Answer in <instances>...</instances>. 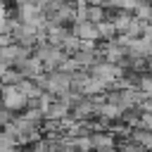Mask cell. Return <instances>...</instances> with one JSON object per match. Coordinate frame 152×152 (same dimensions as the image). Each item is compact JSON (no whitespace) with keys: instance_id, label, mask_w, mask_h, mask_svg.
Here are the masks:
<instances>
[{"instance_id":"9","label":"cell","mask_w":152,"mask_h":152,"mask_svg":"<svg viewBox=\"0 0 152 152\" xmlns=\"http://www.w3.org/2000/svg\"><path fill=\"white\" fill-rule=\"evenodd\" d=\"M86 19L93 21V24L102 21L104 19V7L102 5H86Z\"/></svg>"},{"instance_id":"5","label":"cell","mask_w":152,"mask_h":152,"mask_svg":"<svg viewBox=\"0 0 152 152\" xmlns=\"http://www.w3.org/2000/svg\"><path fill=\"white\" fill-rule=\"evenodd\" d=\"M17 88H19V93L26 97V100H31V97H38L40 93H43V88L33 81V78H19L17 81Z\"/></svg>"},{"instance_id":"12","label":"cell","mask_w":152,"mask_h":152,"mask_svg":"<svg viewBox=\"0 0 152 152\" xmlns=\"http://www.w3.org/2000/svg\"><path fill=\"white\" fill-rule=\"evenodd\" d=\"M57 69H59V71H64V74H74V71H76V69H81V66L76 64V59H74L71 55H66V57L57 64Z\"/></svg>"},{"instance_id":"10","label":"cell","mask_w":152,"mask_h":152,"mask_svg":"<svg viewBox=\"0 0 152 152\" xmlns=\"http://www.w3.org/2000/svg\"><path fill=\"white\" fill-rule=\"evenodd\" d=\"M78 43H81V40H78V38H76V36H74V33L69 31V33H66V36H64V38L59 40V48H62V50H64L66 55H71L74 50H78Z\"/></svg>"},{"instance_id":"3","label":"cell","mask_w":152,"mask_h":152,"mask_svg":"<svg viewBox=\"0 0 152 152\" xmlns=\"http://www.w3.org/2000/svg\"><path fill=\"white\" fill-rule=\"evenodd\" d=\"M88 138H90V150H102V152L114 150V135L109 131H93L88 133Z\"/></svg>"},{"instance_id":"8","label":"cell","mask_w":152,"mask_h":152,"mask_svg":"<svg viewBox=\"0 0 152 152\" xmlns=\"http://www.w3.org/2000/svg\"><path fill=\"white\" fill-rule=\"evenodd\" d=\"M133 14L138 19H142V21H150L152 19V5H150V0H138V5L133 7Z\"/></svg>"},{"instance_id":"2","label":"cell","mask_w":152,"mask_h":152,"mask_svg":"<svg viewBox=\"0 0 152 152\" xmlns=\"http://www.w3.org/2000/svg\"><path fill=\"white\" fill-rule=\"evenodd\" d=\"M14 69L21 74V78H36V76L43 71V62H40L36 55H28L26 59L17 62V64H14Z\"/></svg>"},{"instance_id":"11","label":"cell","mask_w":152,"mask_h":152,"mask_svg":"<svg viewBox=\"0 0 152 152\" xmlns=\"http://www.w3.org/2000/svg\"><path fill=\"white\" fill-rule=\"evenodd\" d=\"M135 88L142 90V93H152V76H150V71H140V74H138Z\"/></svg>"},{"instance_id":"6","label":"cell","mask_w":152,"mask_h":152,"mask_svg":"<svg viewBox=\"0 0 152 152\" xmlns=\"http://www.w3.org/2000/svg\"><path fill=\"white\" fill-rule=\"evenodd\" d=\"M66 114H69V107H66L62 100L55 97V100L50 102V107L43 112V119H62V116H66Z\"/></svg>"},{"instance_id":"4","label":"cell","mask_w":152,"mask_h":152,"mask_svg":"<svg viewBox=\"0 0 152 152\" xmlns=\"http://www.w3.org/2000/svg\"><path fill=\"white\" fill-rule=\"evenodd\" d=\"M128 138H131L133 142H138L142 150H152V131H150V128H138V126H133V128L128 131Z\"/></svg>"},{"instance_id":"13","label":"cell","mask_w":152,"mask_h":152,"mask_svg":"<svg viewBox=\"0 0 152 152\" xmlns=\"http://www.w3.org/2000/svg\"><path fill=\"white\" fill-rule=\"evenodd\" d=\"M135 126H138V128H150V131H152V112H140Z\"/></svg>"},{"instance_id":"14","label":"cell","mask_w":152,"mask_h":152,"mask_svg":"<svg viewBox=\"0 0 152 152\" xmlns=\"http://www.w3.org/2000/svg\"><path fill=\"white\" fill-rule=\"evenodd\" d=\"M7 43H14V40H12V36H10V33H5V31H0V48H2V45H7Z\"/></svg>"},{"instance_id":"15","label":"cell","mask_w":152,"mask_h":152,"mask_svg":"<svg viewBox=\"0 0 152 152\" xmlns=\"http://www.w3.org/2000/svg\"><path fill=\"white\" fill-rule=\"evenodd\" d=\"M7 5L10 2H0V17H7Z\"/></svg>"},{"instance_id":"7","label":"cell","mask_w":152,"mask_h":152,"mask_svg":"<svg viewBox=\"0 0 152 152\" xmlns=\"http://www.w3.org/2000/svg\"><path fill=\"white\" fill-rule=\"evenodd\" d=\"M95 28H97V38H100V40H112V38L116 36V31H114V26H112V21H109V19L97 21V24H95Z\"/></svg>"},{"instance_id":"1","label":"cell","mask_w":152,"mask_h":152,"mask_svg":"<svg viewBox=\"0 0 152 152\" xmlns=\"http://www.w3.org/2000/svg\"><path fill=\"white\" fill-rule=\"evenodd\" d=\"M0 104L17 114L26 107V97L19 93L17 83H0Z\"/></svg>"}]
</instances>
